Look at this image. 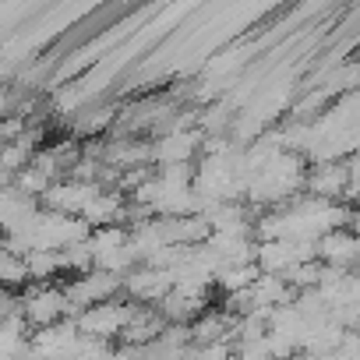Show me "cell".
Masks as SVG:
<instances>
[{
	"mask_svg": "<svg viewBox=\"0 0 360 360\" xmlns=\"http://www.w3.org/2000/svg\"><path fill=\"white\" fill-rule=\"evenodd\" d=\"M304 195L321 198V202H346L349 198V159L311 162V169H307V191Z\"/></svg>",
	"mask_w": 360,
	"mask_h": 360,
	"instance_id": "3",
	"label": "cell"
},
{
	"mask_svg": "<svg viewBox=\"0 0 360 360\" xmlns=\"http://www.w3.org/2000/svg\"><path fill=\"white\" fill-rule=\"evenodd\" d=\"M134 307H138L134 300L120 297V300H110V304H99V307L82 311L75 321H78V332H82V335L110 342V339H120V335H124V328H127Z\"/></svg>",
	"mask_w": 360,
	"mask_h": 360,
	"instance_id": "2",
	"label": "cell"
},
{
	"mask_svg": "<svg viewBox=\"0 0 360 360\" xmlns=\"http://www.w3.org/2000/svg\"><path fill=\"white\" fill-rule=\"evenodd\" d=\"M176 286V276L173 272H162V269H152V265H138L127 279H124V297L134 300V304H145V307H159Z\"/></svg>",
	"mask_w": 360,
	"mask_h": 360,
	"instance_id": "4",
	"label": "cell"
},
{
	"mask_svg": "<svg viewBox=\"0 0 360 360\" xmlns=\"http://www.w3.org/2000/svg\"><path fill=\"white\" fill-rule=\"evenodd\" d=\"M205 148L202 131H169L166 138H155V166H184L195 162V155Z\"/></svg>",
	"mask_w": 360,
	"mask_h": 360,
	"instance_id": "5",
	"label": "cell"
},
{
	"mask_svg": "<svg viewBox=\"0 0 360 360\" xmlns=\"http://www.w3.org/2000/svg\"><path fill=\"white\" fill-rule=\"evenodd\" d=\"M22 314L32 325V332L71 318V300L64 283H32L29 290H22Z\"/></svg>",
	"mask_w": 360,
	"mask_h": 360,
	"instance_id": "1",
	"label": "cell"
},
{
	"mask_svg": "<svg viewBox=\"0 0 360 360\" xmlns=\"http://www.w3.org/2000/svg\"><path fill=\"white\" fill-rule=\"evenodd\" d=\"M29 262V272H32V283H53L64 276V255L60 251H32L25 255Z\"/></svg>",
	"mask_w": 360,
	"mask_h": 360,
	"instance_id": "6",
	"label": "cell"
}]
</instances>
